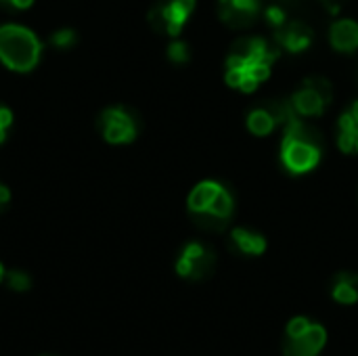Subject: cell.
I'll use <instances>...</instances> for the list:
<instances>
[{"instance_id": "1", "label": "cell", "mask_w": 358, "mask_h": 356, "mask_svg": "<svg viewBox=\"0 0 358 356\" xmlns=\"http://www.w3.org/2000/svg\"><path fill=\"white\" fill-rule=\"evenodd\" d=\"M283 61V52L264 29L235 34L220 59V82L224 90L250 101L275 82Z\"/></svg>"}, {"instance_id": "2", "label": "cell", "mask_w": 358, "mask_h": 356, "mask_svg": "<svg viewBox=\"0 0 358 356\" xmlns=\"http://www.w3.org/2000/svg\"><path fill=\"white\" fill-rule=\"evenodd\" d=\"M273 145L277 170L289 180H306L319 174L331 151L327 128L321 122L302 120L292 111Z\"/></svg>"}, {"instance_id": "3", "label": "cell", "mask_w": 358, "mask_h": 356, "mask_svg": "<svg viewBox=\"0 0 358 356\" xmlns=\"http://www.w3.org/2000/svg\"><path fill=\"white\" fill-rule=\"evenodd\" d=\"M189 220L203 233L224 235L239 214V191L222 176H201L185 197Z\"/></svg>"}, {"instance_id": "4", "label": "cell", "mask_w": 358, "mask_h": 356, "mask_svg": "<svg viewBox=\"0 0 358 356\" xmlns=\"http://www.w3.org/2000/svg\"><path fill=\"white\" fill-rule=\"evenodd\" d=\"M289 111L308 122H325L340 105V92L331 76L323 71L302 73L283 94Z\"/></svg>"}, {"instance_id": "5", "label": "cell", "mask_w": 358, "mask_h": 356, "mask_svg": "<svg viewBox=\"0 0 358 356\" xmlns=\"http://www.w3.org/2000/svg\"><path fill=\"white\" fill-rule=\"evenodd\" d=\"M289 115L285 97H258L241 111V128L248 138L254 143H273L283 128V122Z\"/></svg>"}, {"instance_id": "6", "label": "cell", "mask_w": 358, "mask_h": 356, "mask_svg": "<svg viewBox=\"0 0 358 356\" xmlns=\"http://www.w3.org/2000/svg\"><path fill=\"white\" fill-rule=\"evenodd\" d=\"M279 50L283 52L285 61H300L306 59L321 42V29L319 25L296 10L287 21H283L277 29L268 34Z\"/></svg>"}, {"instance_id": "7", "label": "cell", "mask_w": 358, "mask_h": 356, "mask_svg": "<svg viewBox=\"0 0 358 356\" xmlns=\"http://www.w3.org/2000/svg\"><path fill=\"white\" fill-rule=\"evenodd\" d=\"M42 44L36 34L23 25H0V61L13 71H29L38 65Z\"/></svg>"}, {"instance_id": "8", "label": "cell", "mask_w": 358, "mask_h": 356, "mask_svg": "<svg viewBox=\"0 0 358 356\" xmlns=\"http://www.w3.org/2000/svg\"><path fill=\"white\" fill-rule=\"evenodd\" d=\"M331 149L348 162H358V92L340 103L329 122Z\"/></svg>"}, {"instance_id": "9", "label": "cell", "mask_w": 358, "mask_h": 356, "mask_svg": "<svg viewBox=\"0 0 358 356\" xmlns=\"http://www.w3.org/2000/svg\"><path fill=\"white\" fill-rule=\"evenodd\" d=\"M199 0H155L149 8V25L164 38L185 36L191 21L195 19Z\"/></svg>"}, {"instance_id": "10", "label": "cell", "mask_w": 358, "mask_h": 356, "mask_svg": "<svg viewBox=\"0 0 358 356\" xmlns=\"http://www.w3.org/2000/svg\"><path fill=\"white\" fill-rule=\"evenodd\" d=\"M321 42L329 50L331 57L340 61H352L358 57V15L340 13L327 17L321 27Z\"/></svg>"}, {"instance_id": "11", "label": "cell", "mask_w": 358, "mask_h": 356, "mask_svg": "<svg viewBox=\"0 0 358 356\" xmlns=\"http://www.w3.org/2000/svg\"><path fill=\"white\" fill-rule=\"evenodd\" d=\"M327 344V329L304 317L298 315L289 319L283 334V356H319Z\"/></svg>"}, {"instance_id": "12", "label": "cell", "mask_w": 358, "mask_h": 356, "mask_svg": "<svg viewBox=\"0 0 358 356\" xmlns=\"http://www.w3.org/2000/svg\"><path fill=\"white\" fill-rule=\"evenodd\" d=\"M216 264H218L216 250L201 239H191L178 250L174 260V271L180 279L199 283L214 275Z\"/></svg>"}, {"instance_id": "13", "label": "cell", "mask_w": 358, "mask_h": 356, "mask_svg": "<svg viewBox=\"0 0 358 356\" xmlns=\"http://www.w3.org/2000/svg\"><path fill=\"white\" fill-rule=\"evenodd\" d=\"M266 0H214V15L229 34H245L260 29Z\"/></svg>"}, {"instance_id": "14", "label": "cell", "mask_w": 358, "mask_h": 356, "mask_svg": "<svg viewBox=\"0 0 358 356\" xmlns=\"http://www.w3.org/2000/svg\"><path fill=\"white\" fill-rule=\"evenodd\" d=\"M99 130L103 138L111 145H130L138 136L141 122L130 107L113 105L103 109V113L99 115Z\"/></svg>"}, {"instance_id": "15", "label": "cell", "mask_w": 358, "mask_h": 356, "mask_svg": "<svg viewBox=\"0 0 358 356\" xmlns=\"http://www.w3.org/2000/svg\"><path fill=\"white\" fill-rule=\"evenodd\" d=\"M229 250L241 258H262L268 252V237L256 227L250 225H233L227 231Z\"/></svg>"}, {"instance_id": "16", "label": "cell", "mask_w": 358, "mask_h": 356, "mask_svg": "<svg viewBox=\"0 0 358 356\" xmlns=\"http://www.w3.org/2000/svg\"><path fill=\"white\" fill-rule=\"evenodd\" d=\"M334 302L342 306H355L358 304V273L355 271H340L334 275L329 285Z\"/></svg>"}, {"instance_id": "17", "label": "cell", "mask_w": 358, "mask_h": 356, "mask_svg": "<svg viewBox=\"0 0 358 356\" xmlns=\"http://www.w3.org/2000/svg\"><path fill=\"white\" fill-rule=\"evenodd\" d=\"M195 57V50H193V44L189 40H185L182 36L178 38H170L168 44H166V59L170 65L174 67H187Z\"/></svg>"}, {"instance_id": "18", "label": "cell", "mask_w": 358, "mask_h": 356, "mask_svg": "<svg viewBox=\"0 0 358 356\" xmlns=\"http://www.w3.org/2000/svg\"><path fill=\"white\" fill-rule=\"evenodd\" d=\"M4 283L8 285V290L19 292V294H25L31 287V277L25 271H6Z\"/></svg>"}, {"instance_id": "19", "label": "cell", "mask_w": 358, "mask_h": 356, "mask_svg": "<svg viewBox=\"0 0 358 356\" xmlns=\"http://www.w3.org/2000/svg\"><path fill=\"white\" fill-rule=\"evenodd\" d=\"M50 44L59 50H67L76 44V31L71 27H59L50 36Z\"/></svg>"}, {"instance_id": "20", "label": "cell", "mask_w": 358, "mask_h": 356, "mask_svg": "<svg viewBox=\"0 0 358 356\" xmlns=\"http://www.w3.org/2000/svg\"><path fill=\"white\" fill-rule=\"evenodd\" d=\"M10 124H13V115H10V111H8L6 107H2V105H0V143L6 138Z\"/></svg>"}, {"instance_id": "21", "label": "cell", "mask_w": 358, "mask_h": 356, "mask_svg": "<svg viewBox=\"0 0 358 356\" xmlns=\"http://www.w3.org/2000/svg\"><path fill=\"white\" fill-rule=\"evenodd\" d=\"M8 201H10V191L0 183V212L8 206Z\"/></svg>"}, {"instance_id": "22", "label": "cell", "mask_w": 358, "mask_h": 356, "mask_svg": "<svg viewBox=\"0 0 358 356\" xmlns=\"http://www.w3.org/2000/svg\"><path fill=\"white\" fill-rule=\"evenodd\" d=\"M0 2L8 4L10 8H27V6H31L34 0H0Z\"/></svg>"}, {"instance_id": "23", "label": "cell", "mask_w": 358, "mask_h": 356, "mask_svg": "<svg viewBox=\"0 0 358 356\" xmlns=\"http://www.w3.org/2000/svg\"><path fill=\"white\" fill-rule=\"evenodd\" d=\"M350 63H352V82H355V88H357L358 92V57L352 59Z\"/></svg>"}, {"instance_id": "24", "label": "cell", "mask_w": 358, "mask_h": 356, "mask_svg": "<svg viewBox=\"0 0 358 356\" xmlns=\"http://www.w3.org/2000/svg\"><path fill=\"white\" fill-rule=\"evenodd\" d=\"M4 277H6V269L2 266V262H0V283L4 281Z\"/></svg>"}, {"instance_id": "25", "label": "cell", "mask_w": 358, "mask_h": 356, "mask_svg": "<svg viewBox=\"0 0 358 356\" xmlns=\"http://www.w3.org/2000/svg\"><path fill=\"white\" fill-rule=\"evenodd\" d=\"M355 195H357V206H358V180H357V187H355Z\"/></svg>"}, {"instance_id": "26", "label": "cell", "mask_w": 358, "mask_h": 356, "mask_svg": "<svg viewBox=\"0 0 358 356\" xmlns=\"http://www.w3.org/2000/svg\"><path fill=\"white\" fill-rule=\"evenodd\" d=\"M40 356H59V355H40Z\"/></svg>"}]
</instances>
